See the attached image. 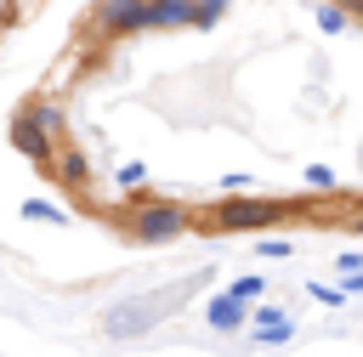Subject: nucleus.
I'll return each instance as SVG.
<instances>
[{
  "instance_id": "obj_4",
  "label": "nucleus",
  "mask_w": 363,
  "mask_h": 357,
  "mask_svg": "<svg viewBox=\"0 0 363 357\" xmlns=\"http://www.w3.org/2000/svg\"><path fill=\"white\" fill-rule=\"evenodd\" d=\"M96 28H102L108 40L142 34V28H147V0H102V6H96Z\"/></svg>"
},
{
  "instance_id": "obj_6",
  "label": "nucleus",
  "mask_w": 363,
  "mask_h": 357,
  "mask_svg": "<svg viewBox=\"0 0 363 357\" xmlns=\"http://www.w3.org/2000/svg\"><path fill=\"white\" fill-rule=\"evenodd\" d=\"M204 323H210L216 334H238V329L250 323V306H244V300H233V295L221 289V295H210V300H204Z\"/></svg>"
},
{
  "instance_id": "obj_15",
  "label": "nucleus",
  "mask_w": 363,
  "mask_h": 357,
  "mask_svg": "<svg viewBox=\"0 0 363 357\" xmlns=\"http://www.w3.org/2000/svg\"><path fill=\"white\" fill-rule=\"evenodd\" d=\"M221 11H227V0H193V28H210V23H221Z\"/></svg>"
},
{
  "instance_id": "obj_11",
  "label": "nucleus",
  "mask_w": 363,
  "mask_h": 357,
  "mask_svg": "<svg viewBox=\"0 0 363 357\" xmlns=\"http://www.w3.org/2000/svg\"><path fill=\"white\" fill-rule=\"evenodd\" d=\"M227 295H233V300H244V306H250V300H261V295H267V283H261V278H255V272H250V278H233V283H227Z\"/></svg>"
},
{
  "instance_id": "obj_8",
  "label": "nucleus",
  "mask_w": 363,
  "mask_h": 357,
  "mask_svg": "<svg viewBox=\"0 0 363 357\" xmlns=\"http://www.w3.org/2000/svg\"><path fill=\"white\" fill-rule=\"evenodd\" d=\"M295 340V317L284 312L278 323H267V329H250V346H289Z\"/></svg>"
},
{
  "instance_id": "obj_20",
  "label": "nucleus",
  "mask_w": 363,
  "mask_h": 357,
  "mask_svg": "<svg viewBox=\"0 0 363 357\" xmlns=\"http://www.w3.org/2000/svg\"><path fill=\"white\" fill-rule=\"evenodd\" d=\"M352 227H357V238H363V215H357V221H352Z\"/></svg>"
},
{
  "instance_id": "obj_13",
  "label": "nucleus",
  "mask_w": 363,
  "mask_h": 357,
  "mask_svg": "<svg viewBox=\"0 0 363 357\" xmlns=\"http://www.w3.org/2000/svg\"><path fill=\"white\" fill-rule=\"evenodd\" d=\"M301 181H306L312 193H335V170H329V164H306V170H301Z\"/></svg>"
},
{
  "instance_id": "obj_16",
  "label": "nucleus",
  "mask_w": 363,
  "mask_h": 357,
  "mask_svg": "<svg viewBox=\"0 0 363 357\" xmlns=\"http://www.w3.org/2000/svg\"><path fill=\"white\" fill-rule=\"evenodd\" d=\"M142 181H147V164H142V159H125V164H119V187H130V193H136Z\"/></svg>"
},
{
  "instance_id": "obj_18",
  "label": "nucleus",
  "mask_w": 363,
  "mask_h": 357,
  "mask_svg": "<svg viewBox=\"0 0 363 357\" xmlns=\"http://www.w3.org/2000/svg\"><path fill=\"white\" fill-rule=\"evenodd\" d=\"M335 266H340V278H352V272H363V255H340Z\"/></svg>"
},
{
  "instance_id": "obj_22",
  "label": "nucleus",
  "mask_w": 363,
  "mask_h": 357,
  "mask_svg": "<svg viewBox=\"0 0 363 357\" xmlns=\"http://www.w3.org/2000/svg\"><path fill=\"white\" fill-rule=\"evenodd\" d=\"M312 6H323V0H312Z\"/></svg>"
},
{
  "instance_id": "obj_12",
  "label": "nucleus",
  "mask_w": 363,
  "mask_h": 357,
  "mask_svg": "<svg viewBox=\"0 0 363 357\" xmlns=\"http://www.w3.org/2000/svg\"><path fill=\"white\" fill-rule=\"evenodd\" d=\"M346 23H352V17H346V11L335 6V0H323V6H318V28H323V34H340Z\"/></svg>"
},
{
  "instance_id": "obj_14",
  "label": "nucleus",
  "mask_w": 363,
  "mask_h": 357,
  "mask_svg": "<svg viewBox=\"0 0 363 357\" xmlns=\"http://www.w3.org/2000/svg\"><path fill=\"white\" fill-rule=\"evenodd\" d=\"M255 255H261V261H289V255H295V244H289V238H272V232H267V238L255 244Z\"/></svg>"
},
{
  "instance_id": "obj_3",
  "label": "nucleus",
  "mask_w": 363,
  "mask_h": 357,
  "mask_svg": "<svg viewBox=\"0 0 363 357\" xmlns=\"http://www.w3.org/2000/svg\"><path fill=\"white\" fill-rule=\"evenodd\" d=\"M284 215L278 198H221V210L210 215L216 232H255V227H272Z\"/></svg>"
},
{
  "instance_id": "obj_5",
  "label": "nucleus",
  "mask_w": 363,
  "mask_h": 357,
  "mask_svg": "<svg viewBox=\"0 0 363 357\" xmlns=\"http://www.w3.org/2000/svg\"><path fill=\"white\" fill-rule=\"evenodd\" d=\"M153 317H164V306H159V300H125V306H113V312L102 317V329H108L113 340H130V334L153 329Z\"/></svg>"
},
{
  "instance_id": "obj_9",
  "label": "nucleus",
  "mask_w": 363,
  "mask_h": 357,
  "mask_svg": "<svg viewBox=\"0 0 363 357\" xmlns=\"http://www.w3.org/2000/svg\"><path fill=\"white\" fill-rule=\"evenodd\" d=\"M51 170H57V181H68V187H79L85 181V159L68 147V153H51Z\"/></svg>"
},
{
  "instance_id": "obj_1",
  "label": "nucleus",
  "mask_w": 363,
  "mask_h": 357,
  "mask_svg": "<svg viewBox=\"0 0 363 357\" xmlns=\"http://www.w3.org/2000/svg\"><path fill=\"white\" fill-rule=\"evenodd\" d=\"M125 227H130L136 244H176V238L193 227V215H187L182 204H170V198H142Z\"/></svg>"
},
{
  "instance_id": "obj_2",
  "label": "nucleus",
  "mask_w": 363,
  "mask_h": 357,
  "mask_svg": "<svg viewBox=\"0 0 363 357\" xmlns=\"http://www.w3.org/2000/svg\"><path fill=\"white\" fill-rule=\"evenodd\" d=\"M57 108H28V113H17L11 119V147L23 153V159H34V164H51V153H57Z\"/></svg>"
},
{
  "instance_id": "obj_21",
  "label": "nucleus",
  "mask_w": 363,
  "mask_h": 357,
  "mask_svg": "<svg viewBox=\"0 0 363 357\" xmlns=\"http://www.w3.org/2000/svg\"><path fill=\"white\" fill-rule=\"evenodd\" d=\"M352 11H357V17H363V0H357V6H352Z\"/></svg>"
},
{
  "instance_id": "obj_17",
  "label": "nucleus",
  "mask_w": 363,
  "mask_h": 357,
  "mask_svg": "<svg viewBox=\"0 0 363 357\" xmlns=\"http://www.w3.org/2000/svg\"><path fill=\"white\" fill-rule=\"evenodd\" d=\"M306 295H312L318 306H340V300H346V295H340V283H312Z\"/></svg>"
},
{
  "instance_id": "obj_7",
  "label": "nucleus",
  "mask_w": 363,
  "mask_h": 357,
  "mask_svg": "<svg viewBox=\"0 0 363 357\" xmlns=\"http://www.w3.org/2000/svg\"><path fill=\"white\" fill-rule=\"evenodd\" d=\"M193 0H147V28H187Z\"/></svg>"
},
{
  "instance_id": "obj_10",
  "label": "nucleus",
  "mask_w": 363,
  "mask_h": 357,
  "mask_svg": "<svg viewBox=\"0 0 363 357\" xmlns=\"http://www.w3.org/2000/svg\"><path fill=\"white\" fill-rule=\"evenodd\" d=\"M23 215H28V221H51V227H62V221H68V210H62V204H51V198H23Z\"/></svg>"
},
{
  "instance_id": "obj_19",
  "label": "nucleus",
  "mask_w": 363,
  "mask_h": 357,
  "mask_svg": "<svg viewBox=\"0 0 363 357\" xmlns=\"http://www.w3.org/2000/svg\"><path fill=\"white\" fill-rule=\"evenodd\" d=\"M340 295H363V272H352V278H340Z\"/></svg>"
}]
</instances>
